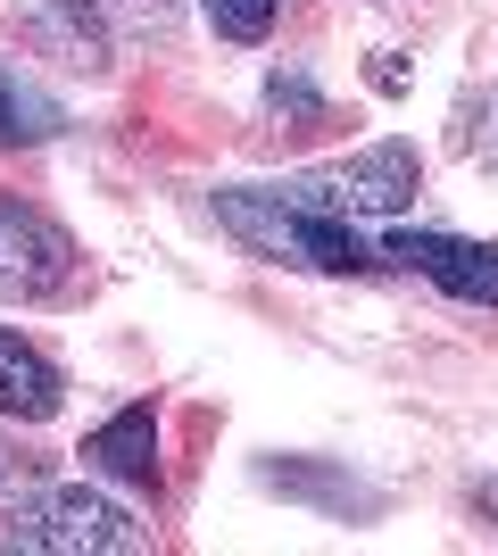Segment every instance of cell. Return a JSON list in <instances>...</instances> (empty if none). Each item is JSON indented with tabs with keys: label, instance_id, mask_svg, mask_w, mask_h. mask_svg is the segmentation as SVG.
I'll return each instance as SVG.
<instances>
[{
	"label": "cell",
	"instance_id": "7c38bea8",
	"mask_svg": "<svg viewBox=\"0 0 498 556\" xmlns=\"http://www.w3.org/2000/svg\"><path fill=\"white\" fill-rule=\"evenodd\" d=\"M266 109H274V116H299V125H324V100H316L299 75H274V84H266Z\"/></svg>",
	"mask_w": 498,
	"mask_h": 556
},
{
	"label": "cell",
	"instance_id": "3957f363",
	"mask_svg": "<svg viewBox=\"0 0 498 556\" xmlns=\"http://www.w3.org/2000/svg\"><path fill=\"white\" fill-rule=\"evenodd\" d=\"M424 184V159H416V141H366L349 159H324L308 175H291V200H308V208H332L349 216V225H382V216H399Z\"/></svg>",
	"mask_w": 498,
	"mask_h": 556
},
{
	"label": "cell",
	"instance_id": "ba28073f",
	"mask_svg": "<svg viewBox=\"0 0 498 556\" xmlns=\"http://www.w3.org/2000/svg\"><path fill=\"white\" fill-rule=\"evenodd\" d=\"M42 9V42L67 59V67H84V75H100L108 67V34H100V9L92 0H34Z\"/></svg>",
	"mask_w": 498,
	"mask_h": 556
},
{
	"label": "cell",
	"instance_id": "8992f818",
	"mask_svg": "<svg viewBox=\"0 0 498 556\" xmlns=\"http://www.w3.org/2000/svg\"><path fill=\"white\" fill-rule=\"evenodd\" d=\"M59 399H67V374L50 366L17 325H0V416L9 424H50Z\"/></svg>",
	"mask_w": 498,
	"mask_h": 556
},
{
	"label": "cell",
	"instance_id": "7a4b0ae2",
	"mask_svg": "<svg viewBox=\"0 0 498 556\" xmlns=\"http://www.w3.org/2000/svg\"><path fill=\"white\" fill-rule=\"evenodd\" d=\"M0 548L25 556H133L150 548V532L117 498H100L84 482H50V490H17L0 507Z\"/></svg>",
	"mask_w": 498,
	"mask_h": 556
},
{
	"label": "cell",
	"instance_id": "30bf717a",
	"mask_svg": "<svg viewBox=\"0 0 498 556\" xmlns=\"http://www.w3.org/2000/svg\"><path fill=\"white\" fill-rule=\"evenodd\" d=\"M59 125H67V116H59V100L34 92V84L0 59V150H34V141H50Z\"/></svg>",
	"mask_w": 498,
	"mask_h": 556
},
{
	"label": "cell",
	"instance_id": "8fae6325",
	"mask_svg": "<svg viewBox=\"0 0 498 556\" xmlns=\"http://www.w3.org/2000/svg\"><path fill=\"white\" fill-rule=\"evenodd\" d=\"M200 9H208V25L225 42H266L283 25V0H200Z\"/></svg>",
	"mask_w": 498,
	"mask_h": 556
},
{
	"label": "cell",
	"instance_id": "9c48e42d",
	"mask_svg": "<svg viewBox=\"0 0 498 556\" xmlns=\"http://www.w3.org/2000/svg\"><path fill=\"white\" fill-rule=\"evenodd\" d=\"M266 482L291 490V498H316V507H332V515H374V507H382L366 482H349V473H324V465H308V457H266Z\"/></svg>",
	"mask_w": 498,
	"mask_h": 556
},
{
	"label": "cell",
	"instance_id": "6da1fadb",
	"mask_svg": "<svg viewBox=\"0 0 498 556\" xmlns=\"http://www.w3.org/2000/svg\"><path fill=\"white\" fill-rule=\"evenodd\" d=\"M216 225L233 232L250 257H274V266H308V275H366L382 266V250L357 241L349 216L332 208H308V200H291L283 184L274 191H216Z\"/></svg>",
	"mask_w": 498,
	"mask_h": 556
},
{
	"label": "cell",
	"instance_id": "277c9868",
	"mask_svg": "<svg viewBox=\"0 0 498 556\" xmlns=\"http://www.w3.org/2000/svg\"><path fill=\"white\" fill-rule=\"evenodd\" d=\"M75 275H84V250L59 216L25 208V200H0V300L17 307H42V300H67Z\"/></svg>",
	"mask_w": 498,
	"mask_h": 556
},
{
	"label": "cell",
	"instance_id": "52a82bcc",
	"mask_svg": "<svg viewBox=\"0 0 498 556\" xmlns=\"http://www.w3.org/2000/svg\"><path fill=\"white\" fill-rule=\"evenodd\" d=\"M84 465L108 473V482H158V407H150V399L117 407V416L84 441Z\"/></svg>",
	"mask_w": 498,
	"mask_h": 556
},
{
	"label": "cell",
	"instance_id": "5b68a950",
	"mask_svg": "<svg viewBox=\"0 0 498 556\" xmlns=\"http://www.w3.org/2000/svg\"><path fill=\"white\" fill-rule=\"evenodd\" d=\"M382 257L407 266V275H424V282H440L449 300L490 307V316H498V250H490V241H457V232H391Z\"/></svg>",
	"mask_w": 498,
	"mask_h": 556
}]
</instances>
